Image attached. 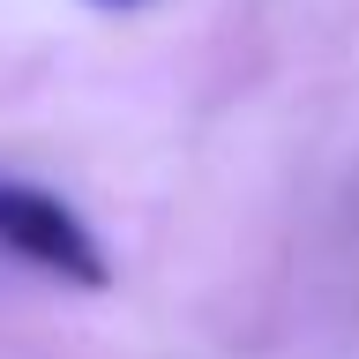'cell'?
<instances>
[{"instance_id": "1", "label": "cell", "mask_w": 359, "mask_h": 359, "mask_svg": "<svg viewBox=\"0 0 359 359\" xmlns=\"http://www.w3.org/2000/svg\"><path fill=\"white\" fill-rule=\"evenodd\" d=\"M0 255L22 262V269H38V277H53V285H75V292H105L112 285V262H105V247H97V232L53 187L15 180V172H0Z\"/></svg>"}, {"instance_id": "2", "label": "cell", "mask_w": 359, "mask_h": 359, "mask_svg": "<svg viewBox=\"0 0 359 359\" xmlns=\"http://www.w3.org/2000/svg\"><path fill=\"white\" fill-rule=\"evenodd\" d=\"M90 8H142V0H90Z\"/></svg>"}]
</instances>
